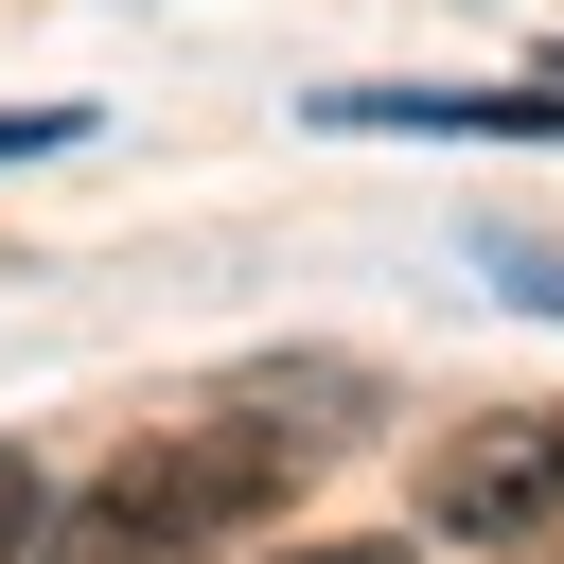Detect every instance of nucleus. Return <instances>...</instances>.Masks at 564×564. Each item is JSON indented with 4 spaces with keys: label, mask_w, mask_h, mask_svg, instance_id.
Segmentation results:
<instances>
[{
    "label": "nucleus",
    "mask_w": 564,
    "mask_h": 564,
    "mask_svg": "<svg viewBox=\"0 0 564 564\" xmlns=\"http://www.w3.org/2000/svg\"><path fill=\"white\" fill-rule=\"evenodd\" d=\"M317 441L335 423H282V405H194V423H141L53 529H35V564H212V546H247L300 476H317Z\"/></svg>",
    "instance_id": "nucleus-1"
},
{
    "label": "nucleus",
    "mask_w": 564,
    "mask_h": 564,
    "mask_svg": "<svg viewBox=\"0 0 564 564\" xmlns=\"http://www.w3.org/2000/svg\"><path fill=\"white\" fill-rule=\"evenodd\" d=\"M546 511H564V405H494L423 458V529H458V546H511Z\"/></svg>",
    "instance_id": "nucleus-2"
},
{
    "label": "nucleus",
    "mask_w": 564,
    "mask_h": 564,
    "mask_svg": "<svg viewBox=\"0 0 564 564\" xmlns=\"http://www.w3.org/2000/svg\"><path fill=\"white\" fill-rule=\"evenodd\" d=\"M335 123H405V141H564V88H335Z\"/></svg>",
    "instance_id": "nucleus-3"
},
{
    "label": "nucleus",
    "mask_w": 564,
    "mask_h": 564,
    "mask_svg": "<svg viewBox=\"0 0 564 564\" xmlns=\"http://www.w3.org/2000/svg\"><path fill=\"white\" fill-rule=\"evenodd\" d=\"M53 141H88V106H0V159H53Z\"/></svg>",
    "instance_id": "nucleus-4"
},
{
    "label": "nucleus",
    "mask_w": 564,
    "mask_h": 564,
    "mask_svg": "<svg viewBox=\"0 0 564 564\" xmlns=\"http://www.w3.org/2000/svg\"><path fill=\"white\" fill-rule=\"evenodd\" d=\"M18 546H35V458L0 441V564H18Z\"/></svg>",
    "instance_id": "nucleus-5"
},
{
    "label": "nucleus",
    "mask_w": 564,
    "mask_h": 564,
    "mask_svg": "<svg viewBox=\"0 0 564 564\" xmlns=\"http://www.w3.org/2000/svg\"><path fill=\"white\" fill-rule=\"evenodd\" d=\"M300 564H405V546H300Z\"/></svg>",
    "instance_id": "nucleus-6"
}]
</instances>
